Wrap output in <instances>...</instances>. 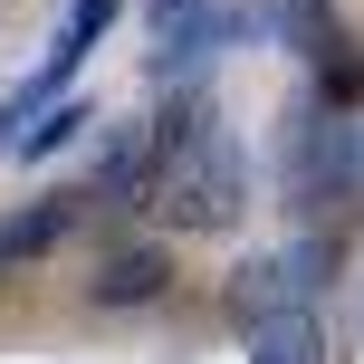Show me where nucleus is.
I'll list each match as a JSON object with an SVG mask.
<instances>
[{
  "label": "nucleus",
  "mask_w": 364,
  "mask_h": 364,
  "mask_svg": "<svg viewBox=\"0 0 364 364\" xmlns=\"http://www.w3.org/2000/svg\"><path fill=\"white\" fill-rule=\"evenodd\" d=\"M240 144H230V125L220 115H201L192 134L154 164V201H164V220L173 230H230L240 220Z\"/></svg>",
  "instance_id": "1"
},
{
  "label": "nucleus",
  "mask_w": 364,
  "mask_h": 364,
  "mask_svg": "<svg viewBox=\"0 0 364 364\" xmlns=\"http://www.w3.org/2000/svg\"><path fill=\"white\" fill-rule=\"evenodd\" d=\"M230 38H250V10H211V0H192V10H173V19H164L154 77H164V87H201V68H211Z\"/></svg>",
  "instance_id": "2"
},
{
  "label": "nucleus",
  "mask_w": 364,
  "mask_h": 364,
  "mask_svg": "<svg viewBox=\"0 0 364 364\" xmlns=\"http://www.w3.org/2000/svg\"><path fill=\"white\" fill-rule=\"evenodd\" d=\"M115 10H125V0H68V19H58V38H48V68H38L29 87L10 96V125H19V115H38V96H58V87L77 77V58H87L96 38L115 29ZM10 125H0V144H10Z\"/></svg>",
  "instance_id": "3"
},
{
  "label": "nucleus",
  "mask_w": 364,
  "mask_h": 364,
  "mask_svg": "<svg viewBox=\"0 0 364 364\" xmlns=\"http://www.w3.org/2000/svg\"><path fill=\"white\" fill-rule=\"evenodd\" d=\"M307 278H316V259H307V250H288V259H250V269L230 278V326L250 336V326H269V316L307 307Z\"/></svg>",
  "instance_id": "4"
},
{
  "label": "nucleus",
  "mask_w": 364,
  "mask_h": 364,
  "mask_svg": "<svg viewBox=\"0 0 364 364\" xmlns=\"http://www.w3.org/2000/svg\"><path fill=\"white\" fill-rule=\"evenodd\" d=\"M164 288H173V259L164 250H125V259H106V269L87 278L96 307H144V297H164Z\"/></svg>",
  "instance_id": "5"
},
{
  "label": "nucleus",
  "mask_w": 364,
  "mask_h": 364,
  "mask_svg": "<svg viewBox=\"0 0 364 364\" xmlns=\"http://www.w3.org/2000/svg\"><path fill=\"white\" fill-rule=\"evenodd\" d=\"M297 182H307V192H326V201H346V182H355V134H346V115H316V125H307Z\"/></svg>",
  "instance_id": "6"
},
{
  "label": "nucleus",
  "mask_w": 364,
  "mask_h": 364,
  "mask_svg": "<svg viewBox=\"0 0 364 364\" xmlns=\"http://www.w3.org/2000/svg\"><path fill=\"white\" fill-rule=\"evenodd\" d=\"M68 230V201H38V211H0V259H48Z\"/></svg>",
  "instance_id": "7"
},
{
  "label": "nucleus",
  "mask_w": 364,
  "mask_h": 364,
  "mask_svg": "<svg viewBox=\"0 0 364 364\" xmlns=\"http://www.w3.org/2000/svg\"><path fill=\"white\" fill-rule=\"evenodd\" d=\"M87 115H96V106H77V96H58V106L38 115V125H10V144H19V164H38V154H58V144H68L77 125H87Z\"/></svg>",
  "instance_id": "8"
},
{
  "label": "nucleus",
  "mask_w": 364,
  "mask_h": 364,
  "mask_svg": "<svg viewBox=\"0 0 364 364\" xmlns=\"http://www.w3.org/2000/svg\"><path fill=\"white\" fill-rule=\"evenodd\" d=\"M173 10H192V0H154V19H173Z\"/></svg>",
  "instance_id": "9"
}]
</instances>
